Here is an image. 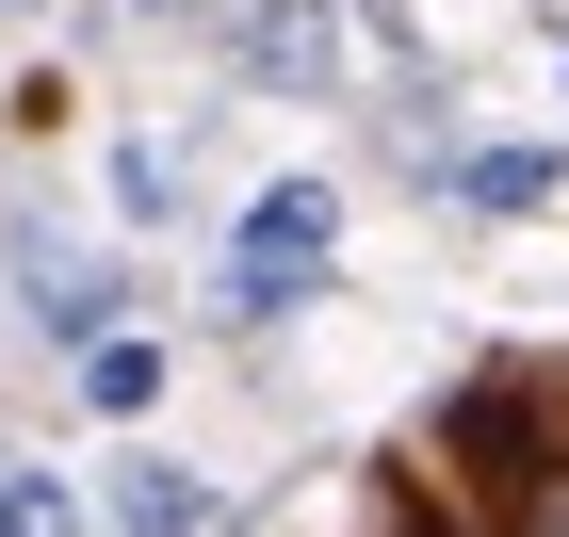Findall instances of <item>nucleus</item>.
<instances>
[{
    "label": "nucleus",
    "instance_id": "nucleus-4",
    "mask_svg": "<svg viewBox=\"0 0 569 537\" xmlns=\"http://www.w3.org/2000/svg\"><path fill=\"white\" fill-rule=\"evenodd\" d=\"M439 179H456V212H488V228H505V212H553V196H569V163H553V147H456Z\"/></svg>",
    "mask_w": 569,
    "mask_h": 537
},
{
    "label": "nucleus",
    "instance_id": "nucleus-10",
    "mask_svg": "<svg viewBox=\"0 0 569 537\" xmlns=\"http://www.w3.org/2000/svg\"><path fill=\"white\" fill-rule=\"evenodd\" d=\"M0 17H49V0H0Z\"/></svg>",
    "mask_w": 569,
    "mask_h": 537
},
{
    "label": "nucleus",
    "instance_id": "nucleus-2",
    "mask_svg": "<svg viewBox=\"0 0 569 537\" xmlns=\"http://www.w3.org/2000/svg\"><path fill=\"white\" fill-rule=\"evenodd\" d=\"M228 66L261 98H342V17L326 0H261V17H228Z\"/></svg>",
    "mask_w": 569,
    "mask_h": 537
},
{
    "label": "nucleus",
    "instance_id": "nucleus-7",
    "mask_svg": "<svg viewBox=\"0 0 569 537\" xmlns=\"http://www.w3.org/2000/svg\"><path fill=\"white\" fill-rule=\"evenodd\" d=\"M0 537H82V505L49 489V473H0Z\"/></svg>",
    "mask_w": 569,
    "mask_h": 537
},
{
    "label": "nucleus",
    "instance_id": "nucleus-5",
    "mask_svg": "<svg viewBox=\"0 0 569 537\" xmlns=\"http://www.w3.org/2000/svg\"><path fill=\"white\" fill-rule=\"evenodd\" d=\"M114 537H212V473L131 456V473H114Z\"/></svg>",
    "mask_w": 569,
    "mask_h": 537
},
{
    "label": "nucleus",
    "instance_id": "nucleus-6",
    "mask_svg": "<svg viewBox=\"0 0 569 537\" xmlns=\"http://www.w3.org/2000/svg\"><path fill=\"white\" fill-rule=\"evenodd\" d=\"M82 407H98V424H147V407H163V342H131V326L82 342Z\"/></svg>",
    "mask_w": 569,
    "mask_h": 537
},
{
    "label": "nucleus",
    "instance_id": "nucleus-8",
    "mask_svg": "<svg viewBox=\"0 0 569 537\" xmlns=\"http://www.w3.org/2000/svg\"><path fill=\"white\" fill-rule=\"evenodd\" d=\"M342 17H358V33H391L407 66H423V33H407V0H342Z\"/></svg>",
    "mask_w": 569,
    "mask_h": 537
},
{
    "label": "nucleus",
    "instance_id": "nucleus-1",
    "mask_svg": "<svg viewBox=\"0 0 569 537\" xmlns=\"http://www.w3.org/2000/svg\"><path fill=\"white\" fill-rule=\"evenodd\" d=\"M326 277H342V196H326V179H261V196L228 212L212 310H228V326H293Z\"/></svg>",
    "mask_w": 569,
    "mask_h": 537
},
{
    "label": "nucleus",
    "instance_id": "nucleus-3",
    "mask_svg": "<svg viewBox=\"0 0 569 537\" xmlns=\"http://www.w3.org/2000/svg\"><path fill=\"white\" fill-rule=\"evenodd\" d=\"M17 294H33L66 342H114V261H82V245H49V228H17Z\"/></svg>",
    "mask_w": 569,
    "mask_h": 537
},
{
    "label": "nucleus",
    "instance_id": "nucleus-11",
    "mask_svg": "<svg viewBox=\"0 0 569 537\" xmlns=\"http://www.w3.org/2000/svg\"><path fill=\"white\" fill-rule=\"evenodd\" d=\"M423 537H456V521H423Z\"/></svg>",
    "mask_w": 569,
    "mask_h": 537
},
{
    "label": "nucleus",
    "instance_id": "nucleus-9",
    "mask_svg": "<svg viewBox=\"0 0 569 537\" xmlns=\"http://www.w3.org/2000/svg\"><path fill=\"white\" fill-rule=\"evenodd\" d=\"M131 17H212V0H131Z\"/></svg>",
    "mask_w": 569,
    "mask_h": 537
}]
</instances>
